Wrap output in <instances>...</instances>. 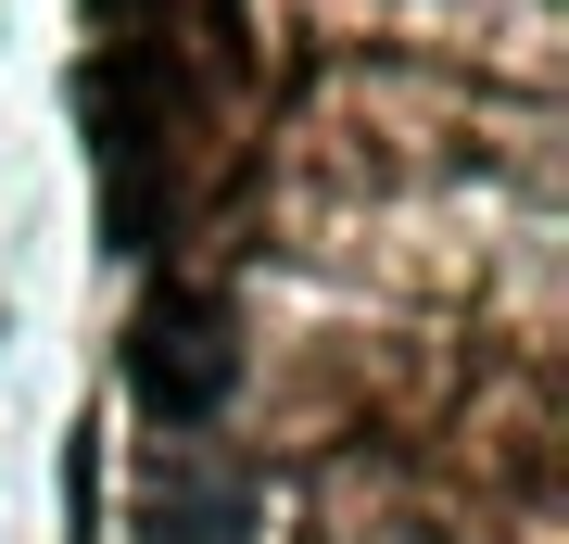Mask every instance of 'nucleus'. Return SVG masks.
I'll list each match as a JSON object with an SVG mask.
<instances>
[{
    "instance_id": "f257e3e1",
    "label": "nucleus",
    "mask_w": 569,
    "mask_h": 544,
    "mask_svg": "<svg viewBox=\"0 0 569 544\" xmlns=\"http://www.w3.org/2000/svg\"><path fill=\"white\" fill-rule=\"evenodd\" d=\"M228 380H241V343H228L216 304H190V291L140 304V329H127V405H140V418L203 431L216 405H228Z\"/></svg>"
},
{
    "instance_id": "f03ea898",
    "label": "nucleus",
    "mask_w": 569,
    "mask_h": 544,
    "mask_svg": "<svg viewBox=\"0 0 569 544\" xmlns=\"http://www.w3.org/2000/svg\"><path fill=\"white\" fill-rule=\"evenodd\" d=\"M77 101H89V140H102V165H127V152H152L164 140V77L140 51H102L77 77Z\"/></svg>"
},
{
    "instance_id": "7ed1b4c3",
    "label": "nucleus",
    "mask_w": 569,
    "mask_h": 544,
    "mask_svg": "<svg viewBox=\"0 0 569 544\" xmlns=\"http://www.w3.org/2000/svg\"><path fill=\"white\" fill-rule=\"evenodd\" d=\"M152 544H241V482H190V494H152Z\"/></svg>"
},
{
    "instance_id": "20e7f679",
    "label": "nucleus",
    "mask_w": 569,
    "mask_h": 544,
    "mask_svg": "<svg viewBox=\"0 0 569 544\" xmlns=\"http://www.w3.org/2000/svg\"><path fill=\"white\" fill-rule=\"evenodd\" d=\"M102 228H114V254H152V228H164V190L140 178V165H114V216H102Z\"/></svg>"
}]
</instances>
